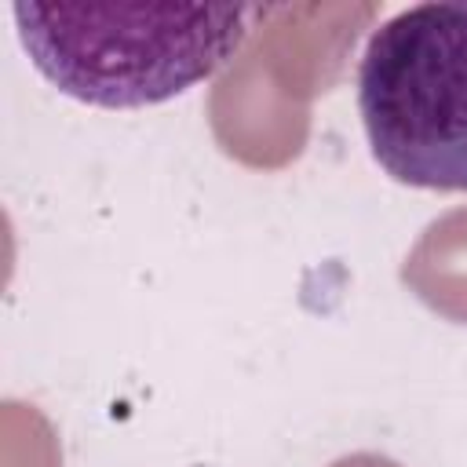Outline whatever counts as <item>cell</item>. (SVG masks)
I'll use <instances>...</instances> for the list:
<instances>
[{"mask_svg": "<svg viewBox=\"0 0 467 467\" xmlns=\"http://www.w3.org/2000/svg\"><path fill=\"white\" fill-rule=\"evenodd\" d=\"M270 4H15L33 66L69 99L157 106L226 66Z\"/></svg>", "mask_w": 467, "mask_h": 467, "instance_id": "obj_1", "label": "cell"}, {"mask_svg": "<svg viewBox=\"0 0 467 467\" xmlns=\"http://www.w3.org/2000/svg\"><path fill=\"white\" fill-rule=\"evenodd\" d=\"M358 106L379 168L420 190H467V0L387 18L358 69Z\"/></svg>", "mask_w": 467, "mask_h": 467, "instance_id": "obj_2", "label": "cell"}, {"mask_svg": "<svg viewBox=\"0 0 467 467\" xmlns=\"http://www.w3.org/2000/svg\"><path fill=\"white\" fill-rule=\"evenodd\" d=\"M336 467H394V463L376 460V456H354V460H343V463H336Z\"/></svg>", "mask_w": 467, "mask_h": 467, "instance_id": "obj_4", "label": "cell"}, {"mask_svg": "<svg viewBox=\"0 0 467 467\" xmlns=\"http://www.w3.org/2000/svg\"><path fill=\"white\" fill-rule=\"evenodd\" d=\"M405 281L438 310L467 317V212L434 223L405 266Z\"/></svg>", "mask_w": 467, "mask_h": 467, "instance_id": "obj_3", "label": "cell"}]
</instances>
